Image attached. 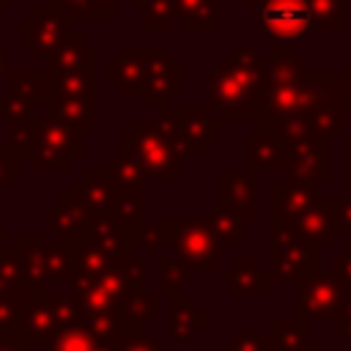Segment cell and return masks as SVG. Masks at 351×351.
<instances>
[{"mask_svg": "<svg viewBox=\"0 0 351 351\" xmlns=\"http://www.w3.org/2000/svg\"><path fill=\"white\" fill-rule=\"evenodd\" d=\"M266 90V58L247 44H233L208 80L211 104L225 118H261Z\"/></svg>", "mask_w": 351, "mask_h": 351, "instance_id": "6da1fadb", "label": "cell"}, {"mask_svg": "<svg viewBox=\"0 0 351 351\" xmlns=\"http://www.w3.org/2000/svg\"><path fill=\"white\" fill-rule=\"evenodd\" d=\"M123 52L143 60V96L148 107H167L184 85V63L170 55L167 44L154 47H121Z\"/></svg>", "mask_w": 351, "mask_h": 351, "instance_id": "7a4b0ae2", "label": "cell"}, {"mask_svg": "<svg viewBox=\"0 0 351 351\" xmlns=\"http://www.w3.org/2000/svg\"><path fill=\"white\" fill-rule=\"evenodd\" d=\"M285 170L288 184H307L332 178V140L329 134L310 132L285 143Z\"/></svg>", "mask_w": 351, "mask_h": 351, "instance_id": "3957f363", "label": "cell"}, {"mask_svg": "<svg viewBox=\"0 0 351 351\" xmlns=\"http://www.w3.org/2000/svg\"><path fill=\"white\" fill-rule=\"evenodd\" d=\"M258 30L271 44L293 47L313 30V14L307 0H266L255 11Z\"/></svg>", "mask_w": 351, "mask_h": 351, "instance_id": "277c9868", "label": "cell"}, {"mask_svg": "<svg viewBox=\"0 0 351 351\" xmlns=\"http://www.w3.org/2000/svg\"><path fill=\"white\" fill-rule=\"evenodd\" d=\"M132 140H134L140 162L159 181H167L170 173L181 165L184 148L178 145V140L159 121H137L134 132H132Z\"/></svg>", "mask_w": 351, "mask_h": 351, "instance_id": "5b68a950", "label": "cell"}, {"mask_svg": "<svg viewBox=\"0 0 351 351\" xmlns=\"http://www.w3.org/2000/svg\"><path fill=\"white\" fill-rule=\"evenodd\" d=\"M159 123L178 140L184 154L195 151V154L206 156L208 145H214L219 140V126L203 110H192V107L170 110V107H162L159 110Z\"/></svg>", "mask_w": 351, "mask_h": 351, "instance_id": "8992f818", "label": "cell"}, {"mask_svg": "<svg viewBox=\"0 0 351 351\" xmlns=\"http://www.w3.org/2000/svg\"><path fill=\"white\" fill-rule=\"evenodd\" d=\"M69 16L44 5L33 8L27 19L19 25V41L33 52V58H52L69 38Z\"/></svg>", "mask_w": 351, "mask_h": 351, "instance_id": "52a82bcc", "label": "cell"}, {"mask_svg": "<svg viewBox=\"0 0 351 351\" xmlns=\"http://www.w3.org/2000/svg\"><path fill=\"white\" fill-rule=\"evenodd\" d=\"M170 230H173V250L184 263L203 266V269H219L222 261L217 250V236L211 233L208 225L178 222V225H170Z\"/></svg>", "mask_w": 351, "mask_h": 351, "instance_id": "ba28073f", "label": "cell"}, {"mask_svg": "<svg viewBox=\"0 0 351 351\" xmlns=\"http://www.w3.org/2000/svg\"><path fill=\"white\" fill-rule=\"evenodd\" d=\"M271 258H274V280H293L304 282L313 277L318 266V250L315 244L304 241H274L271 244Z\"/></svg>", "mask_w": 351, "mask_h": 351, "instance_id": "9c48e42d", "label": "cell"}, {"mask_svg": "<svg viewBox=\"0 0 351 351\" xmlns=\"http://www.w3.org/2000/svg\"><path fill=\"white\" fill-rule=\"evenodd\" d=\"M222 0H173V14L186 33H217Z\"/></svg>", "mask_w": 351, "mask_h": 351, "instance_id": "30bf717a", "label": "cell"}, {"mask_svg": "<svg viewBox=\"0 0 351 351\" xmlns=\"http://www.w3.org/2000/svg\"><path fill=\"white\" fill-rule=\"evenodd\" d=\"M302 310L310 315H332L340 307V288L329 277H310L299 282Z\"/></svg>", "mask_w": 351, "mask_h": 351, "instance_id": "8fae6325", "label": "cell"}, {"mask_svg": "<svg viewBox=\"0 0 351 351\" xmlns=\"http://www.w3.org/2000/svg\"><path fill=\"white\" fill-rule=\"evenodd\" d=\"M252 195H255V178L250 173H239V170L222 173V206L233 208L244 219H252L255 217Z\"/></svg>", "mask_w": 351, "mask_h": 351, "instance_id": "7c38bea8", "label": "cell"}, {"mask_svg": "<svg viewBox=\"0 0 351 351\" xmlns=\"http://www.w3.org/2000/svg\"><path fill=\"white\" fill-rule=\"evenodd\" d=\"M244 148H247V165L250 167H258V170L261 167L263 170L285 167V145L263 129L250 132L247 140H244Z\"/></svg>", "mask_w": 351, "mask_h": 351, "instance_id": "4fadbf2b", "label": "cell"}, {"mask_svg": "<svg viewBox=\"0 0 351 351\" xmlns=\"http://www.w3.org/2000/svg\"><path fill=\"white\" fill-rule=\"evenodd\" d=\"M203 329H206V313L189 296L173 299V307H170V335L176 340H192Z\"/></svg>", "mask_w": 351, "mask_h": 351, "instance_id": "5bb4252c", "label": "cell"}, {"mask_svg": "<svg viewBox=\"0 0 351 351\" xmlns=\"http://www.w3.org/2000/svg\"><path fill=\"white\" fill-rule=\"evenodd\" d=\"M225 280L233 285L236 293H269V274L255 263V258H236Z\"/></svg>", "mask_w": 351, "mask_h": 351, "instance_id": "9a60e30c", "label": "cell"}, {"mask_svg": "<svg viewBox=\"0 0 351 351\" xmlns=\"http://www.w3.org/2000/svg\"><path fill=\"white\" fill-rule=\"evenodd\" d=\"M107 74H110V82L121 88V93H143V60L140 58L121 49L107 63Z\"/></svg>", "mask_w": 351, "mask_h": 351, "instance_id": "2e32d148", "label": "cell"}, {"mask_svg": "<svg viewBox=\"0 0 351 351\" xmlns=\"http://www.w3.org/2000/svg\"><path fill=\"white\" fill-rule=\"evenodd\" d=\"M90 63H93V47L85 44V38L80 33H71L66 38V44L58 49V55L49 58V69H58L60 74L77 71V69H90Z\"/></svg>", "mask_w": 351, "mask_h": 351, "instance_id": "e0dca14e", "label": "cell"}, {"mask_svg": "<svg viewBox=\"0 0 351 351\" xmlns=\"http://www.w3.org/2000/svg\"><path fill=\"white\" fill-rule=\"evenodd\" d=\"M241 214H236L233 208L228 206H214L208 211V219L206 225L211 228V233L222 241H230V244H244V225H241Z\"/></svg>", "mask_w": 351, "mask_h": 351, "instance_id": "ac0fdd59", "label": "cell"}, {"mask_svg": "<svg viewBox=\"0 0 351 351\" xmlns=\"http://www.w3.org/2000/svg\"><path fill=\"white\" fill-rule=\"evenodd\" d=\"M132 5L143 11V25L148 33H165L176 19L173 0H132Z\"/></svg>", "mask_w": 351, "mask_h": 351, "instance_id": "d6986e66", "label": "cell"}, {"mask_svg": "<svg viewBox=\"0 0 351 351\" xmlns=\"http://www.w3.org/2000/svg\"><path fill=\"white\" fill-rule=\"evenodd\" d=\"M313 14V30L343 33V3L346 0H307Z\"/></svg>", "mask_w": 351, "mask_h": 351, "instance_id": "ffe728a7", "label": "cell"}, {"mask_svg": "<svg viewBox=\"0 0 351 351\" xmlns=\"http://www.w3.org/2000/svg\"><path fill=\"white\" fill-rule=\"evenodd\" d=\"M47 5L69 19H118V8H101L96 0H47Z\"/></svg>", "mask_w": 351, "mask_h": 351, "instance_id": "44dd1931", "label": "cell"}, {"mask_svg": "<svg viewBox=\"0 0 351 351\" xmlns=\"http://www.w3.org/2000/svg\"><path fill=\"white\" fill-rule=\"evenodd\" d=\"M129 351H167V348H162L156 340H148V337H143V346H129Z\"/></svg>", "mask_w": 351, "mask_h": 351, "instance_id": "7402d4cb", "label": "cell"}, {"mask_svg": "<svg viewBox=\"0 0 351 351\" xmlns=\"http://www.w3.org/2000/svg\"><path fill=\"white\" fill-rule=\"evenodd\" d=\"M346 178L351 181V134H348V143H346Z\"/></svg>", "mask_w": 351, "mask_h": 351, "instance_id": "603a6c76", "label": "cell"}, {"mask_svg": "<svg viewBox=\"0 0 351 351\" xmlns=\"http://www.w3.org/2000/svg\"><path fill=\"white\" fill-rule=\"evenodd\" d=\"M263 3H266V0H244V5H247L250 11H258V8L263 5Z\"/></svg>", "mask_w": 351, "mask_h": 351, "instance_id": "cb8c5ba5", "label": "cell"}, {"mask_svg": "<svg viewBox=\"0 0 351 351\" xmlns=\"http://www.w3.org/2000/svg\"><path fill=\"white\" fill-rule=\"evenodd\" d=\"M96 3H99L101 8H115V5L121 3V0H96Z\"/></svg>", "mask_w": 351, "mask_h": 351, "instance_id": "d4e9b609", "label": "cell"}, {"mask_svg": "<svg viewBox=\"0 0 351 351\" xmlns=\"http://www.w3.org/2000/svg\"><path fill=\"white\" fill-rule=\"evenodd\" d=\"M343 74H346V80H348V82H351V58H348V60H346V69H343Z\"/></svg>", "mask_w": 351, "mask_h": 351, "instance_id": "484cf974", "label": "cell"}, {"mask_svg": "<svg viewBox=\"0 0 351 351\" xmlns=\"http://www.w3.org/2000/svg\"><path fill=\"white\" fill-rule=\"evenodd\" d=\"M0 71H3V49H0Z\"/></svg>", "mask_w": 351, "mask_h": 351, "instance_id": "4316f807", "label": "cell"}, {"mask_svg": "<svg viewBox=\"0 0 351 351\" xmlns=\"http://www.w3.org/2000/svg\"><path fill=\"white\" fill-rule=\"evenodd\" d=\"M310 351H326V348H310Z\"/></svg>", "mask_w": 351, "mask_h": 351, "instance_id": "83f0119b", "label": "cell"}, {"mask_svg": "<svg viewBox=\"0 0 351 351\" xmlns=\"http://www.w3.org/2000/svg\"><path fill=\"white\" fill-rule=\"evenodd\" d=\"M5 3H8V0H0V8H3V5H5Z\"/></svg>", "mask_w": 351, "mask_h": 351, "instance_id": "f1b7e54d", "label": "cell"}]
</instances>
